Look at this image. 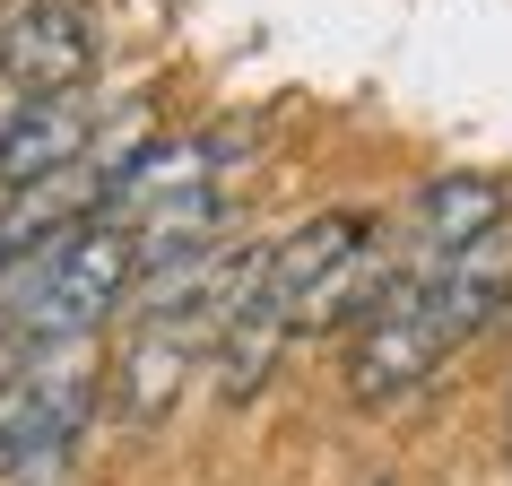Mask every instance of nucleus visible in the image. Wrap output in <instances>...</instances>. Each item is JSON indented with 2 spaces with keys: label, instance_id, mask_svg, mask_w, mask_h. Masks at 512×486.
<instances>
[{
  "label": "nucleus",
  "instance_id": "obj_1",
  "mask_svg": "<svg viewBox=\"0 0 512 486\" xmlns=\"http://www.w3.org/2000/svg\"><path fill=\"white\" fill-rule=\"evenodd\" d=\"M131 287H139V243L122 217H87V226H70L61 243H44L35 261L9 270V304H18L27 348L35 339H96Z\"/></svg>",
  "mask_w": 512,
  "mask_h": 486
},
{
  "label": "nucleus",
  "instance_id": "obj_2",
  "mask_svg": "<svg viewBox=\"0 0 512 486\" xmlns=\"http://www.w3.org/2000/svg\"><path fill=\"white\" fill-rule=\"evenodd\" d=\"M96 348L87 339H35L0 374V478L53 486L79 426L96 417Z\"/></svg>",
  "mask_w": 512,
  "mask_h": 486
},
{
  "label": "nucleus",
  "instance_id": "obj_3",
  "mask_svg": "<svg viewBox=\"0 0 512 486\" xmlns=\"http://www.w3.org/2000/svg\"><path fill=\"white\" fill-rule=\"evenodd\" d=\"M443 356H452V339H443V322H434V304H426V270L408 261V270L365 304V322H356V339H348L356 408H391V400H408V391H426Z\"/></svg>",
  "mask_w": 512,
  "mask_h": 486
},
{
  "label": "nucleus",
  "instance_id": "obj_4",
  "mask_svg": "<svg viewBox=\"0 0 512 486\" xmlns=\"http://www.w3.org/2000/svg\"><path fill=\"white\" fill-rule=\"evenodd\" d=\"M0 70L18 96H70L96 70V18L79 0H27L0 18Z\"/></svg>",
  "mask_w": 512,
  "mask_h": 486
},
{
  "label": "nucleus",
  "instance_id": "obj_5",
  "mask_svg": "<svg viewBox=\"0 0 512 486\" xmlns=\"http://www.w3.org/2000/svg\"><path fill=\"white\" fill-rule=\"evenodd\" d=\"M426 270V304L434 322H443V339H478L495 313L512 304V217L504 226H486V235H469L460 252H443V261H417Z\"/></svg>",
  "mask_w": 512,
  "mask_h": 486
},
{
  "label": "nucleus",
  "instance_id": "obj_6",
  "mask_svg": "<svg viewBox=\"0 0 512 486\" xmlns=\"http://www.w3.org/2000/svg\"><path fill=\"white\" fill-rule=\"evenodd\" d=\"M96 148V105H87V87L70 96H18V113L0 122V191H27L44 174H70L87 165Z\"/></svg>",
  "mask_w": 512,
  "mask_h": 486
},
{
  "label": "nucleus",
  "instance_id": "obj_7",
  "mask_svg": "<svg viewBox=\"0 0 512 486\" xmlns=\"http://www.w3.org/2000/svg\"><path fill=\"white\" fill-rule=\"evenodd\" d=\"M209 356V339L183 322H131L122 339V365H113V391H122V417L131 426H157L165 408L191 391V365Z\"/></svg>",
  "mask_w": 512,
  "mask_h": 486
},
{
  "label": "nucleus",
  "instance_id": "obj_8",
  "mask_svg": "<svg viewBox=\"0 0 512 486\" xmlns=\"http://www.w3.org/2000/svg\"><path fill=\"white\" fill-rule=\"evenodd\" d=\"M512 200L495 174H434L426 191H417V217H408V243H417V261H443V252H460L469 235H486V226H504Z\"/></svg>",
  "mask_w": 512,
  "mask_h": 486
},
{
  "label": "nucleus",
  "instance_id": "obj_9",
  "mask_svg": "<svg viewBox=\"0 0 512 486\" xmlns=\"http://www.w3.org/2000/svg\"><path fill=\"white\" fill-rule=\"evenodd\" d=\"M287 339H296V313L270 296V278H261V296L243 304L235 322H226V339L209 348V365H217V400H252L261 382L278 374V356H287Z\"/></svg>",
  "mask_w": 512,
  "mask_h": 486
},
{
  "label": "nucleus",
  "instance_id": "obj_10",
  "mask_svg": "<svg viewBox=\"0 0 512 486\" xmlns=\"http://www.w3.org/2000/svg\"><path fill=\"white\" fill-rule=\"evenodd\" d=\"M18 348H27V330H18V304H9V287H0V374L18 365Z\"/></svg>",
  "mask_w": 512,
  "mask_h": 486
},
{
  "label": "nucleus",
  "instance_id": "obj_11",
  "mask_svg": "<svg viewBox=\"0 0 512 486\" xmlns=\"http://www.w3.org/2000/svg\"><path fill=\"white\" fill-rule=\"evenodd\" d=\"M504 443H512V417H504Z\"/></svg>",
  "mask_w": 512,
  "mask_h": 486
},
{
  "label": "nucleus",
  "instance_id": "obj_12",
  "mask_svg": "<svg viewBox=\"0 0 512 486\" xmlns=\"http://www.w3.org/2000/svg\"><path fill=\"white\" fill-rule=\"evenodd\" d=\"M53 486H61V478H53Z\"/></svg>",
  "mask_w": 512,
  "mask_h": 486
}]
</instances>
